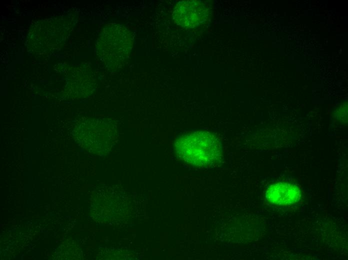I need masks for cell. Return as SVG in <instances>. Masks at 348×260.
Returning <instances> with one entry per match:
<instances>
[{"label":"cell","mask_w":348,"mask_h":260,"mask_svg":"<svg viewBox=\"0 0 348 260\" xmlns=\"http://www.w3.org/2000/svg\"><path fill=\"white\" fill-rule=\"evenodd\" d=\"M208 10V6L201 1H182L175 6L173 18L180 25L186 28H194L204 20Z\"/></svg>","instance_id":"obj_2"},{"label":"cell","mask_w":348,"mask_h":260,"mask_svg":"<svg viewBox=\"0 0 348 260\" xmlns=\"http://www.w3.org/2000/svg\"><path fill=\"white\" fill-rule=\"evenodd\" d=\"M178 154L195 166H204L216 162L222 154L220 143L211 133L198 131L182 136L176 142Z\"/></svg>","instance_id":"obj_1"},{"label":"cell","mask_w":348,"mask_h":260,"mask_svg":"<svg viewBox=\"0 0 348 260\" xmlns=\"http://www.w3.org/2000/svg\"><path fill=\"white\" fill-rule=\"evenodd\" d=\"M300 197V190L295 184L280 182L270 186L266 192V199L270 202L287 205L297 202Z\"/></svg>","instance_id":"obj_3"}]
</instances>
